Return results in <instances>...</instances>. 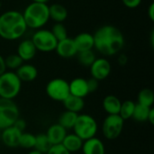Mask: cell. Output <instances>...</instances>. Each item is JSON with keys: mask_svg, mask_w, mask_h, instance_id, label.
I'll use <instances>...</instances> for the list:
<instances>
[{"mask_svg": "<svg viewBox=\"0 0 154 154\" xmlns=\"http://www.w3.org/2000/svg\"><path fill=\"white\" fill-rule=\"evenodd\" d=\"M135 104L136 103H134L132 100H125L121 103V107H120V111L118 115L124 121L132 118L134 111Z\"/></svg>", "mask_w": 154, "mask_h": 154, "instance_id": "26", "label": "cell"}, {"mask_svg": "<svg viewBox=\"0 0 154 154\" xmlns=\"http://www.w3.org/2000/svg\"><path fill=\"white\" fill-rule=\"evenodd\" d=\"M22 14L27 28L33 30L42 28L50 20L49 5L43 3L31 2Z\"/></svg>", "mask_w": 154, "mask_h": 154, "instance_id": "3", "label": "cell"}, {"mask_svg": "<svg viewBox=\"0 0 154 154\" xmlns=\"http://www.w3.org/2000/svg\"><path fill=\"white\" fill-rule=\"evenodd\" d=\"M151 108L152 107H148L136 103L132 118H134L137 122H146L148 120V116L151 111Z\"/></svg>", "mask_w": 154, "mask_h": 154, "instance_id": "27", "label": "cell"}, {"mask_svg": "<svg viewBox=\"0 0 154 154\" xmlns=\"http://www.w3.org/2000/svg\"><path fill=\"white\" fill-rule=\"evenodd\" d=\"M97 128V123L93 116L88 114H82L78 116L73 131L74 134H77L82 141H86L96 137Z\"/></svg>", "mask_w": 154, "mask_h": 154, "instance_id": "5", "label": "cell"}, {"mask_svg": "<svg viewBox=\"0 0 154 154\" xmlns=\"http://www.w3.org/2000/svg\"><path fill=\"white\" fill-rule=\"evenodd\" d=\"M98 82L97 79H93V78H90L88 79H87V83H88V92L89 94L90 93H94L97 90L98 88Z\"/></svg>", "mask_w": 154, "mask_h": 154, "instance_id": "33", "label": "cell"}, {"mask_svg": "<svg viewBox=\"0 0 154 154\" xmlns=\"http://www.w3.org/2000/svg\"><path fill=\"white\" fill-rule=\"evenodd\" d=\"M137 103L143 106L152 107L154 103V93L151 88H143L137 97Z\"/></svg>", "mask_w": 154, "mask_h": 154, "instance_id": "25", "label": "cell"}, {"mask_svg": "<svg viewBox=\"0 0 154 154\" xmlns=\"http://www.w3.org/2000/svg\"><path fill=\"white\" fill-rule=\"evenodd\" d=\"M13 126L14 127H15L17 130H19L20 132H24V130H25V128H26V122L23 120V119H22V118H18L15 122H14V124L13 125Z\"/></svg>", "mask_w": 154, "mask_h": 154, "instance_id": "35", "label": "cell"}, {"mask_svg": "<svg viewBox=\"0 0 154 154\" xmlns=\"http://www.w3.org/2000/svg\"><path fill=\"white\" fill-rule=\"evenodd\" d=\"M147 14H148V17L150 18V20L152 22H154V2H152L148 7L147 10Z\"/></svg>", "mask_w": 154, "mask_h": 154, "instance_id": "36", "label": "cell"}, {"mask_svg": "<svg viewBox=\"0 0 154 154\" xmlns=\"http://www.w3.org/2000/svg\"><path fill=\"white\" fill-rule=\"evenodd\" d=\"M35 144V135L31 133L23 132L20 136L19 140V145L18 147L23 148V149H33Z\"/></svg>", "mask_w": 154, "mask_h": 154, "instance_id": "29", "label": "cell"}, {"mask_svg": "<svg viewBox=\"0 0 154 154\" xmlns=\"http://www.w3.org/2000/svg\"><path fill=\"white\" fill-rule=\"evenodd\" d=\"M1 133H2V130L0 129V137H1Z\"/></svg>", "mask_w": 154, "mask_h": 154, "instance_id": "44", "label": "cell"}, {"mask_svg": "<svg viewBox=\"0 0 154 154\" xmlns=\"http://www.w3.org/2000/svg\"><path fill=\"white\" fill-rule=\"evenodd\" d=\"M1 6H2V2L0 1V8H1Z\"/></svg>", "mask_w": 154, "mask_h": 154, "instance_id": "43", "label": "cell"}, {"mask_svg": "<svg viewBox=\"0 0 154 154\" xmlns=\"http://www.w3.org/2000/svg\"><path fill=\"white\" fill-rule=\"evenodd\" d=\"M46 154H70L69 152H68L63 145L60 144H55V145H51V147L50 148V150L46 152Z\"/></svg>", "mask_w": 154, "mask_h": 154, "instance_id": "32", "label": "cell"}, {"mask_svg": "<svg viewBox=\"0 0 154 154\" xmlns=\"http://www.w3.org/2000/svg\"><path fill=\"white\" fill-rule=\"evenodd\" d=\"M151 125H154V108L152 107L151 108V111L149 113V116H148V120H147Z\"/></svg>", "mask_w": 154, "mask_h": 154, "instance_id": "39", "label": "cell"}, {"mask_svg": "<svg viewBox=\"0 0 154 154\" xmlns=\"http://www.w3.org/2000/svg\"><path fill=\"white\" fill-rule=\"evenodd\" d=\"M45 134L49 141L51 142V143L52 145H55V144H60L62 143L65 136L67 135V130L57 123V124L51 125L48 128Z\"/></svg>", "mask_w": 154, "mask_h": 154, "instance_id": "18", "label": "cell"}, {"mask_svg": "<svg viewBox=\"0 0 154 154\" xmlns=\"http://www.w3.org/2000/svg\"><path fill=\"white\" fill-rule=\"evenodd\" d=\"M22 88V82L14 71H5L0 75V97L13 100Z\"/></svg>", "mask_w": 154, "mask_h": 154, "instance_id": "4", "label": "cell"}, {"mask_svg": "<svg viewBox=\"0 0 154 154\" xmlns=\"http://www.w3.org/2000/svg\"><path fill=\"white\" fill-rule=\"evenodd\" d=\"M51 32H52V34L54 35V37L56 38V40L58 42L68 38L67 28L62 23H55L52 25V27L51 29Z\"/></svg>", "mask_w": 154, "mask_h": 154, "instance_id": "30", "label": "cell"}, {"mask_svg": "<svg viewBox=\"0 0 154 154\" xmlns=\"http://www.w3.org/2000/svg\"><path fill=\"white\" fill-rule=\"evenodd\" d=\"M19 118V109L11 99L0 97V129L4 130L13 126Z\"/></svg>", "mask_w": 154, "mask_h": 154, "instance_id": "6", "label": "cell"}, {"mask_svg": "<svg viewBox=\"0 0 154 154\" xmlns=\"http://www.w3.org/2000/svg\"><path fill=\"white\" fill-rule=\"evenodd\" d=\"M56 53L63 59H70L77 55L78 51L74 44V41L71 38H66L59 41L55 48Z\"/></svg>", "mask_w": 154, "mask_h": 154, "instance_id": "11", "label": "cell"}, {"mask_svg": "<svg viewBox=\"0 0 154 154\" xmlns=\"http://www.w3.org/2000/svg\"><path fill=\"white\" fill-rule=\"evenodd\" d=\"M117 61H118L119 65L125 66V65H126L127 62H128V57H127L125 54H120V55L118 56Z\"/></svg>", "mask_w": 154, "mask_h": 154, "instance_id": "37", "label": "cell"}, {"mask_svg": "<svg viewBox=\"0 0 154 154\" xmlns=\"http://www.w3.org/2000/svg\"><path fill=\"white\" fill-rule=\"evenodd\" d=\"M151 44H152V47L153 48L154 46V31H152V33H151Z\"/></svg>", "mask_w": 154, "mask_h": 154, "instance_id": "40", "label": "cell"}, {"mask_svg": "<svg viewBox=\"0 0 154 154\" xmlns=\"http://www.w3.org/2000/svg\"><path fill=\"white\" fill-rule=\"evenodd\" d=\"M83 142L84 141H82L77 134L73 133V134H67L61 144L68 152L71 153V152H77L80 151Z\"/></svg>", "mask_w": 154, "mask_h": 154, "instance_id": "20", "label": "cell"}, {"mask_svg": "<svg viewBox=\"0 0 154 154\" xmlns=\"http://www.w3.org/2000/svg\"><path fill=\"white\" fill-rule=\"evenodd\" d=\"M74 44L78 52L94 49V37L89 32H80L74 39Z\"/></svg>", "mask_w": 154, "mask_h": 154, "instance_id": "17", "label": "cell"}, {"mask_svg": "<svg viewBox=\"0 0 154 154\" xmlns=\"http://www.w3.org/2000/svg\"><path fill=\"white\" fill-rule=\"evenodd\" d=\"M45 89L48 97L58 102H63L70 95L69 82L60 78H56L50 80L46 85Z\"/></svg>", "mask_w": 154, "mask_h": 154, "instance_id": "8", "label": "cell"}, {"mask_svg": "<svg viewBox=\"0 0 154 154\" xmlns=\"http://www.w3.org/2000/svg\"><path fill=\"white\" fill-rule=\"evenodd\" d=\"M49 1L51 0H32V2H37V3H43V4H47Z\"/></svg>", "mask_w": 154, "mask_h": 154, "instance_id": "41", "label": "cell"}, {"mask_svg": "<svg viewBox=\"0 0 154 154\" xmlns=\"http://www.w3.org/2000/svg\"><path fill=\"white\" fill-rule=\"evenodd\" d=\"M51 143L49 141L46 134H39L35 135V144L33 149L40 152L41 153L46 154V152L51 147Z\"/></svg>", "mask_w": 154, "mask_h": 154, "instance_id": "24", "label": "cell"}, {"mask_svg": "<svg viewBox=\"0 0 154 154\" xmlns=\"http://www.w3.org/2000/svg\"><path fill=\"white\" fill-rule=\"evenodd\" d=\"M121 103V100L117 97L114 95H108L103 100V108L107 115H118Z\"/></svg>", "mask_w": 154, "mask_h": 154, "instance_id": "22", "label": "cell"}, {"mask_svg": "<svg viewBox=\"0 0 154 154\" xmlns=\"http://www.w3.org/2000/svg\"><path fill=\"white\" fill-rule=\"evenodd\" d=\"M37 50L31 39H25L22 41L17 46L16 54L23 60V61H29L32 60L36 55Z\"/></svg>", "mask_w": 154, "mask_h": 154, "instance_id": "13", "label": "cell"}, {"mask_svg": "<svg viewBox=\"0 0 154 154\" xmlns=\"http://www.w3.org/2000/svg\"><path fill=\"white\" fill-rule=\"evenodd\" d=\"M77 57H78V60H79V64H81L84 67H88V68H89L92 65V63L95 61V60L97 59L96 54L93 51V50L78 52Z\"/></svg>", "mask_w": 154, "mask_h": 154, "instance_id": "28", "label": "cell"}, {"mask_svg": "<svg viewBox=\"0 0 154 154\" xmlns=\"http://www.w3.org/2000/svg\"><path fill=\"white\" fill-rule=\"evenodd\" d=\"M32 42L37 51L42 52H51L55 51L58 41L51 32L47 29H38L32 36Z\"/></svg>", "mask_w": 154, "mask_h": 154, "instance_id": "7", "label": "cell"}, {"mask_svg": "<svg viewBox=\"0 0 154 154\" xmlns=\"http://www.w3.org/2000/svg\"><path fill=\"white\" fill-rule=\"evenodd\" d=\"M78 116H79V114L66 110L60 116L58 124L60 125H61L63 128H65L66 130L73 129L76 120L78 118Z\"/></svg>", "mask_w": 154, "mask_h": 154, "instance_id": "23", "label": "cell"}, {"mask_svg": "<svg viewBox=\"0 0 154 154\" xmlns=\"http://www.w3.org/2000/svg\"><path fill=\"white\" fill-rule=\"evenodd\" d=\"M21 82H32L38 76V69L35 66L29 63H23L15 71Z\"/></svg>", "mask_w": 154, "mask_h": 154, "instance_id": "14", "label": "cell"}, {"mask_svg": "<svg viewBox=\"0 0 154 154\" xmlns=\"http://www.w3.org/2000/svg\"><path fill=\"white\" fill-rule=\"evenodd\" d=\"M125 121L119 115H107L102 124V133L106 139L116 140L118 138L124 129Z\"/></svg>", "mask_w": 154, "mask_h": 154, "instance_id": "9", "label": "cell"}, {"mask_svg": "<svg viewBox=\"0 0 154 154\" xmlns=\"http://www.w3.org/2000/svg\"><path fill=\"white\" fill-rule=\"evenodd\" d=\"M5 63L6 69H9L11 70H16L23 63V60L16 54H10L5 58Z\"/></svg>", "mask_w": 154, "mask_h": 154, "instance_id": "31", "label": "cell"}, {"mask_svg": "<svg viewBox=\"0 0 154 154\" xmlns=\"http://www.w3.org/2000/svg\"><path fill=\"white\" fill-rule=\"evenodd\" d=\"M69 94L72 96L84 98L89 94L87 79L84 78L73 79L70 82H69Z\"/></svg>", "mask_w": 154, "mask_h": 154, "instance_id": "15", "label": "cell"}, {"mask_svg": "<svg viewBox=\"0 0 154 154\" xmlns=\"http://www.w3.org/2000/svg\"><path fill=\"white\" fill-rule=\"evenodd\" d=\"M5 71H6V67L5 63V58L0 54V75H2Z\"/></svg>", "mask_w": 154, "mask_h": 154, "instance_id": "38", "label": "cell"}, {"mask_svg": "<svg viewBox=\"0 0 154 154\" xmlns=\"http://www.w3.org/2000/svg\"><path fill=\"white\" fill-rule=\"evenodd\" d=\"M23 14L16 10L5 11L0 15V37L5 41H16L27 31Z\"/></svg>", "mask_w": 154, "mask_h": 154, "instance_id": "2", "label": "cell"}, {"mask_svg": "<svg viewBox=\"0 0 154 154\" xmlns=\"http://www.w3.org/2000/svg\"><path fill=\"white\" fill-rule=\"evenodd\" d=\"M81 150L83 154H106L104 143L97 137L84 141Z\"/></svg>", "mask_w": 154, "mask_h": 154, "instance_id": "16", "label": "cell"}, {"mask_svg": "<svg viewBox=\"0 0 154 154\" xmlns=\"http://www.w3.org/2000/svg\"><path fill=\"white\" fill-rule=\"evenodd\" d=\"M62 103L67 111H70L76 114H79V112H81L85 107L84 98L75 97L72 95H69Z\"/></svg>", "mask_w": 154, "mask_h": 154, "instance_id": "21", "label": "cell"}, {"mask_svg": "<svg viewBox=\"0 0 154 154\" xmlns=\"http://www.w3.org/2000/svg\"><path fill=\"white\" fill-rule=\"evenodd\" d=\"M91 78L101 81L106 79L111 73L112 66L109 60L106 58H97L89 67Z\"/></svg>", "mask_w": 154, "mask_h": 154, "instance_id": "10", "label": "cell"}, {"mask_svg": "<svg viewBox=\"0 0 154 154\" xmlns=\"http://www.w3.org/2000/svg\"><path fill=\"white\" fill-rule=\"evenodd\" d=\"M27 154H42V153H41L40 152H38V151H36L35 149H32V150H31Z\"/></svg>", "mask_w": 154, "mask_h": 154, "instance_id": "42", "label": "cell"}, {"mask_svg": "<svg viewBox=\"0 0 154 154\" xmlns=\"http://www.w3.org/2000/svg\"><path fill=\"white\" fill-rule=\"evenodd\" d=\"M22 132L17 130L14 126H10L6 129L2 130L1 141L8 148H16L19 145V140Z\"/></svg>", "mask_w": 154, "mask_h": 154, "instance_id": "12", "label": "cell"}, {"mask_svg": "<svg viewBox=\"0 0 154 154\" xmlns=\"http://www.w3.org/2000/svg\"><path fill=\"white\" fill-rule=\"evenodd\" d=\"M94 48L104 56H114L125 46V37L117 27L106 24L99 27L95 33Z\"/></svg>", "mask_w": 154, "mask_h": 154, "instance_id": "1", "label": "cell"}, {"mask_svg": "<svg viewBox=\"0 0 154 154\" xmlns=\"http://www.w3.org/2000/svg\"><path fill=\"white\" fill-rule=\"evenodd\" d=\"M143 0H122L123 5L130 9H135L142 4Z\"/></svg>", "mask_w": 154, "mask_h": 154, "instance_id": "34", "label": "cell"}, {"mask_svg": "<svg viewBox=\"0 0 154 154\" xmlns=\"http://www.w3.org/2000/svg\"><path fill=\"white\" fill-rule=\"evenodd\" d=\"M49 14L50 19L53 20L55 23H62L68 18V10L67 8L59 3L52 4L49 5Z\"/></svg>", "mask_w": 154, "mask_h": 154, "instance_id": "19", "label": "cell"}]
</instances>
